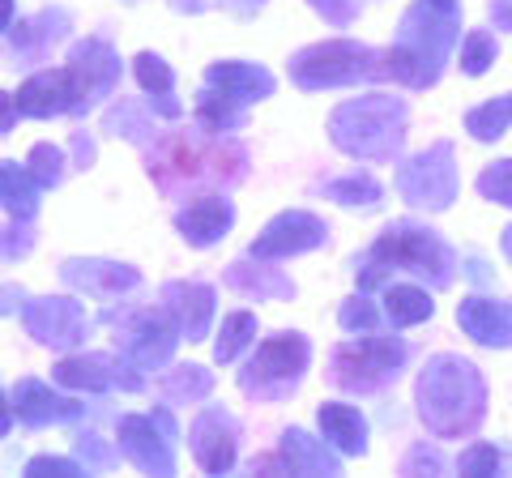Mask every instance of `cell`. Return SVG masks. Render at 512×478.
Returning a JSON list of instances; mask_svg holds the SVG:
<instances>
[{"label": "cell", "mask_w": 512, "mask_h": 478, "mask_svg": "<svg viewBox=\"0 0 512 478\" xmlns=\"http://www.w3.org/2000/svg\"><path fill=\"white\" fill-rule=\"evenodd\" d=\"M146 175L167 201H197V197H227L248 175V150L231 141L214 124H188L171 129L150 146Z\"/></svg>", "instance_id": "6da1fadb"}, {"label": "cell", "mask_w": 512, "mask_h": 478, "mask_svg": "<svg viewBox=\"0 0 512 478\" xmlns=\"http://www.w3.org/2000/svg\"><path fill=\"white\" fill-rule=\"evenodd\" d=\"M487 389L478 380L474 363L457 355H436L419 376V419L436 436H470L483 423Z\"/></svg>", "instance_id": "7a4b0ae2"}, {"label": "cell", "mask_w": 512, "mask_h": 478, "mask_svg": "<svg viewBox=\"0 0 512 478\" xmlns=\"http://www.w3.org/2000/svg\"><path fill=\"white\" fill-rule=\"evenodd\" d=\"M406 368V342L402 338H355V342H342L333 346L329 355V380L346 393H384Z\"/></svg>", "instance_id": "3957f363"}, {"label": "cell", "mask_w": 512, "mask_h": 478, "mask_svg": "<svg viewBox=\"0 0 512 478\" xmlns=\"http://www.w3.org/2000/svg\"><path fill=\"white\" fill-rule=\"evenodd\" d=\"M367 265L384 269H406L414 278H431V286L453 282V252L444 248V239L436 231H423L414 222H393L384 227V235L367 252Z\"/></svg>", "instance_id": "277c9868"}, {"label": "cell", "mask_w": 512, "mask_h": 478, "mask_svg": "<svg viewBox=\"0 0 512 478\" xmlns=\"http://www.w3.org/2000/svg\"><path fill=\"white\" fill-rule=\"evenodd\" d=\"M308 368V342L299 333H278L256 346V355L239 372V389L256 402H282L299 389V376Z\"/></svg>", "instance_id": "5b68a950"}, {"label": "cell", "mask_w": 512, "mask_h": 478, "mask_svg": "<svg viewBox=\"0 0 512 478\" xmlns=\"http://www.w3.org/2000/svg\"><path fill=\"white\" fill-rule=\"evenodd\" d=\"M18 107L26 116H52V111H82V90H77V65L64 73H39L18 90Z\"/></svg>", "instance_id": "8992f818"}, {"label": "cell", "mask_w": 512, "mask_h": 478, "mask_svg": "<svg viewBox=\"0 0 512 478\" xmlns=\"http://www.w3.org/2000/svg\"><path fill=\"white\" fill-rule=\"evenodd\" d=\"M231 222H235V210L227 197H197L188 210L175 214V231H180L192 248H210Z\"/></svg>", "instance_id": "52a82bcc"}, {"label": "cell", "mask_w": 512, "mask_h": 478, "mask_svg": "<svg viewBox=\"0 0 512 478\" xmlns=\"http://www.w3.org/2000/svg\"><path fill=\"white\" fill-rule=\"evenodd\" d=\"M316 423H320V436H325L333 449L346 453V457H359L367 449V419L355 406H342V402H325L316 410Z\"/></svg>", "instance_id": "ba28073f"}, {"label": "cell", "mask_w": 512, "mask_h": 478, "mask_svg": "<svg viewBox=\"0 0 512 478\" xmlns=\"http://www.w3.org/2000/svg\"><path fill=\"white\" fill-rule=\"evenodd\" d=\"M205 82L222 86V94H231V99H239V103H248V99H256V94L274 90V77L261 73V69H248V65H210Z\"/></svg>", "instance_id": "9c48e42d"}, {"label": "cell", "mask_w": 512, "mask_h": 478, "mask_svg": "<svg viewBox=\"0 0 512 478\" xmlns=\"http://www.w3.org/2000/svg\"><path fill=\"white\" fill-rule=\"evenodd\" d=\"M457 321L466 325L478 342H487V346H508L512 342V321L504 312H495L487 299H466L457 312Z\"/></svg>", "instance_id": "30bf717a"}, {"label": "cell", "mask_w": 512, "mask_h": 478, "mask_svg": "<svg viewBox=\"0 0 512 478\" xmlns=\"http://www.w3.org/2000/svg\"><path fill=\"white\" fill-rule=\"evenodd\" d=\"M431 312H436V304H431V295L423 291V286L402 282V286H389V291H384V316H389L397 329L423 325Z\"/></svg>", "instance_id": "8fae6325"}, {"label": "cell", "mask_w": 512, "mask_h": 478, "mask_svg": "<svg viewBox=\"0 0 512 478\" xmlns=\"http://www.w3.org/2000/svg\"><path fill=\"white\" fill-rule=\"evenodd\" d=\"M495 35H487V30H470L466 43H461V69H466L470 77H483L487 65H495Z\"/></svg>", "instance_id": "7c38bea8"}, {"label": "cell", "mask_w": 512, "mask_h": 478, "mask_svg": "<svg viewBox=\"0 0 512 478\" xmlns=\"http://www.w3.org/2000/svg\"><path fill=\"white\" fill-rule=\"evenodd\" d=\"M137 77H141V86H146V90H158V99L167 103V116H180V107L167 99V90H171V69H167L154 52H141V56H137Z\"/></svg>", "instance_id": "4fadbf2b"}, {"label": "cell", "mask_w": 512, "mask_h": 478, "mask_svg": "<svg viewBox=\"0 0 512 478\" xmlns=\"http://www.w3.org/2000/svg\"><path fill=\"white\" fill-rule=\"evenodd\" d=\"M512 116V99H504L500 107H483V111H474L470 116V133L478 137V141H495L500 137V129H504V120Z\"/></svg>", "instance_id": "5bb4252c"}, {"label": "cell", "mask_w": 512, "mask_h": 478, "mask_svg": "<svg viewBox=\"0 0 512 478\" xmlns=\"http://www.w3.org/2000/svg\"><path fill=\"white\" fill-rule=\"evenodd\" d=\"M256 329V321L252 316H231L227 325H222V338H218V346H214V355H218V363H227V359H235V350L244 346L248 338L244 333H252Z\"/></svg>", "instance_id": "9a60e30c"}, {"label": "cell", "mask_w": 512, "mask_h": 478, "mask_svg": "<svg viewBox=\"0 0 512 478\" xmlns=\"http://www.w3.org/2000/svg\"><path fill=\"white\" fill-rule=\"evenodd\" d=\"M478 193L512 205V158H508V163H495L491 171L478 175Z\"/></svg>", "instance_id": "2e32d148"}, {"label": "cell", "mask_w": 512, "mask_h": 478, "mask_svg": "<svg viewBox=\"0 0 512 478\" xmlns=\"http://www.w3.org/2000/svg\"><path fill=\"white\" fill-rule=\"evenodd\" d=\"M461 470L466 474H483V470H500V453L495 449H487V444H478V449H470L466 457H461Z\"/></svg>", "instance_id": "e0dca14e"}, {"label": "cell", "mask_w": 512, "mask_h": 478, "mask_svg": "<svg viewBox=\"0 0 512 478\" xmlns=\"http://www.w3.org/2000/svg\"><path fill=\"white\" fill-rule=\"evenodd\" d=\"M312 5H316L320 13H329L333 22H346L350 13H355V5H350V0H312Z\"/></svg>", "instance_id": "ac0fdd59"}, {"label": "cell", "mask_w": 512, "mask_h": 478, "mask_svg": "<svg viewBox=\"0 0 512 478\" xmlns=\"http://www.w3.org/2000/svg\"><path fill=\"white\" fill-rule=\"evenodd\" d=\"M372 321V308H363V299H350V308L342 312V325L355 329V325H367Z\"/></svg>", "instance_id": "d6986e66"}, {"label": "cell", "mask_w": 512, "mask_h": 478, "mask_svg": "<svg viewBox=\"0 0 512 478\" xmlns=\"http://www.w3.org/2000/svg\"><path fill=\"white\" fill-rule=\"evenodd\" d=\"M491 18L504 30H512V0H491Z\"/></svg>", "instance_id": "ffe728a7"}]
</instances>
